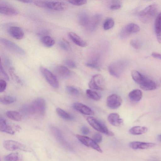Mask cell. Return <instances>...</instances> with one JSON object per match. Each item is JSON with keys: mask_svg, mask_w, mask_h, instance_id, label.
Returning <instances> with one entry per match:
<instances>
[{"mask_svg": "<svg viewBox=\"0 0 161 161\" xmlns=\"http://www.w3.org/2000/svg\"><path fill=\"white\" fill-rule=\"evenodd\" d=\"M34 4L36 6L56 11H64L68 7L67 4L63 2L49 1H35Z\"/></svg>", "mask_w": 161, "mask_h": 161, "instance_id": "obj_1", "label": "cell"}, {"mask_svg": "<svg viewBox=\"0 0 161 161\" xmlns=\"http://www.w3.org/2000/svg\"><path fill=\"white\" fill-rule=\"evenodd\" d=\"M49 129L53 136L62 147L69 151L75 152L74 148L65 140L61 132L58 128L51 125L49 126Z\"/></svg>", "mask_w": 161, "mask_h": 161, "instance_id": "obj_2", "label": "cell"}, {"mask_svg": "<svg viewBox=\"0 0 161 161\" xmlns=\"http://www.w3.org/2000/svg\"><path fill=\"white\" fill-rule=\"evenodd\" d=\"M157 9V5L155 4H152L147 7L139 13L140 20L144 23H149L155 14Z\"/></svg>", "mask_w": 161, "mask_h": 161, "instance_id": "obj_3", "label": "cell"}, {"mask_svg": "<svg viewBox=\"0 0 161 161\" xmlns=\"http://www.w3.org/2000/svg\"><path fill=\"white\" fill-rule=\"evenodd\" d=\"M86 120L90 125L96 130L109 136H113L114 133L109 130L103 121L92 116H89Z\"/></svg>", "mask_w": 161, "mask_h": 161, "instance_id": "obj_4", "label": "cell"}, {"mask_svg": "<svg viewBox=\"0 0 161 161\" xmlns=\"http://www.w3.org/2000/svg\"><path fill=\"white\" fill-rule=\"evenodd\" d=\"M32 114L42 116L44 115L46 110L45 100L41 98L35 99L30 104Z\"/></svg>", "mask_w": 161, "mask_h": 161, "instance_id": "obj_5", "label": "cell"}, {"mask_svg": "<svg viewBox=\"0 0 161 161\" xmlns=\"http://www.w3.org/2000/svg\"><path fill=\"white\" fill-rule=\"evenodd\" d=\"M105 86L104 79L100 74H96L92 78L88 83V86L91 89L103 90Z\"/></svg>", "mask_w": 161, "mask_h": 161, "instance_id": "obj_6", "label": "cell"}, {"mask_svg": "<svg viewBox=\"0 0 161 161\" xmlns=\"http://www.w3.org/2000/svg\"><path fill=\"white\" fill-rule=\"evenodd\" d=\"M4 148L8 151H12L19 149L25 152H30L31 149L25 145L13 140L5 141L3 143Z\"/></svg>", "mask_w": 161, "mask_h": 161, "instance_id": "obj_7", "label": "cell"}, {"mask_svg": "<svg viewBox=\"0 0 161 161\" xmlns=\"http://www.w3.org/2000/svg\"><path fill=\"white\" fill-rule=\"evenodd\" d=\"M40 69L42 74L46 81L52 87L57 88L59 87L58 80L55 76L50 71L43 66H41Z\"/></svg>", "mask_w": 161, "mask_h": 161, "instance_id": "obj_8", "label": "cell"}, {"mask_svg": "<svg viewBox=\"0 0 161 161\" xmlns=\"http://www.w3.org/2000/svg\"><path fill=\"white\" fill-rule=\"evenodd\" d=\"M0 42L8 49L17 54L23 55L25 52L22 48L15 43L4 38H0Z\"/></svg>", "mask_w": 161, "mask_h": 161, "instance_id": "obj_9", "label": "cell"}, {"mask_svg": "<svg viewBox=\"0 0 161 161\" xmlns=\"http://www.w3.org/2000/svg\"><path fill=\"white\" fill-rule=\"evenodd\" d=\"M76 137L80 142L86 146L92 148L100 153L102 152V150L100 147L93 139L88 137L79 135H77Z\"/></svg>", "mask_w": 161, "mask_h": 161, "instance_id": "obj_10", "label": "cell"}, {"mask_svg": "<svg viewBox=\"0 0 161 161\" xmlns=\"http://www.w3.org/2000/svg\"><path fill=\"white\" fill-rule=\"evenodd\" d=\"M122 99L118 95L114 94L109 96L106 99V104L110 108L115 109L121 105Z\"/></svg>", "mask_w": 161, "mask_h": 161, "instance_id": "obj_11", "label": "cell"}, {"mask_svg": "<svg viewBox=\"0 0 161 161\" xmlns=\"http://www.w3.org/2000/svg\"><path fill=\"white\" fill-rule=\"evenodd\" d=\"M140 30V28L137 25L133 23H129L122 30L120 33V36L122 39H125L130 34L138 32Z\"/></svg>", "mask_w": 161, "mask_h": 161, "instance_id": "obj_12", "label": "cell"}, {"mask_svg": "<svg viewBox=\"0 0 161 161\" xmlns=\"http://www.w3.org/2000/svg\"><path fill=\"white\" fill-rule=\"evenodd\" d=\"M124 64L122 61H118L108 67V70L110 75L116 77H119L124 69Z\"/></svg>", "mask_w": 161, "mask_h": 161, "instance_id": "obj_13", "label": "cell"}, {"mask_svg": "<svg viewBox=\"0 0 161 161\" xmlns=\"http://www.w3.org/2000/svg\"><path fill=\"white\" fill-rule=\"evenodd\" d=\"M8 32L12 37L18 40L22 39L25 35L22 29L17 26L9 27L8 29Z\"/></svg>", "mask_w": 161, "mask_h": 161, "instance_id": "obj_14", "label": "cell"}, {"mask_svg": "<svg viewBox=\"0 0 161 161\" xmlns=\"http://www.w3.org/2000/svg\"><path fill=\"white\" fill-rule=\"evenodd\" d=\"M73 107L76 111L81 113L87 115H93L94 111L89 107L82 103L76 102L73 105Z\"/></svg>", "mask_w": 161, "mask_h": 161, "instance_id": "obj_15", "label": "cell"}, {"mask_svg": "<svg viewBox=\"0 0 161 161\" xmlns=\"http://www.w3.org/2000/svg\"><path fill=\"white\" fill-rule=\"evenodd\" d=\"M156 144L154 143L133 141L130 142L129 146L130 148L135 149H147L153 147Z\"/></svg>", "mask_w": 161, "mask_h": 161, "instance_id": "obj_16", "label": "cell"}, {"mask_svg": "<svg viewBox=\"0 0 161 161\" xmlns=\"http://www.w3.org/2000/svg\"><path fill=\"white\" fill-rule=\"evenodd\" d=\"M56 74L60 77L66 79L70 76L71 73L69 70L65 66L60 65L56 66L54 69Z\"/></svg>", "mask_w": 161, "mask_h": 161, "instance_id": "obj_17", "label": "cell"}, {"mask_svg": "<svg viewBox=\"0 0 161 161\" xmlns=\"http://www.w3.org/2000/svg\"><path fill=\"white\" fill-rule=\"evenodd\" d=\"M108 120L112 125L119 126L122 125L123 122V119L120 118L119 115L117 113H112L108 117Z\"/></svg>", "mask_w": 161, "mask_h": 161, "instance_id": "obj_18", "label": "cell"}, {"mask_svg": "<svg viewBox=\"0 0 161 161\" xmlns=\"http://www.w3.org/2000/svg\"><path fill=\"white\" fill-rule=\"evenodd\" d=\"M68 35L70 39L76 45L82 47L87 46L86 42L75 33L69 32L68 33Z\"/></svg>", "mask_w": 161, "mask_h": 161, "instance_id": "obj_19", "label": "cell"}, {"mask_svg": "<svg viewBox=\"0 0 161 161\" xmlns=\"http://www.w3.org/2000/svg\"><path fill=\"white\" fill-rule=\"evenodd\" d=\"M0 13L8 16H14L18 14V12L14 8L5 4H0Z\"/></svg>", "mask_w": 161, "mask_h": 161, "instance_id": "obj_20", "label": "cell"}, {"mask_svg": "<svg viewBox=\"0 0 161 161\" xmlns=\"http://www.w3.org/2000/svg\"><path fill=\"white\" fill-rule=\"evenodd\" d=\"M101 18V15L100 14L95 15L92 18L90 19L88 24L86 27L90 31H94L99 25Z\"/></svg>", "mask_w": 161, "mask_h": 161, "instance_id": "obj_21", "label": "cell"}, {"mask_svg": "<svg viewBox=\"0 0 161 161\" xmlns=\"http://www.w3.org/2000/svg\"><path fill=\"white\" fill-rule=\"evenodd\" d=\"M155 30L157 40L161 43V12L157 16L155 23Z\"/></svg>", "mask_w": 161, "mask_h": 161, "instance_id": "obj_22", "label": "cell"}, {"mask_svg": "<svg viewBox=\"0 0 161 161\" xmlns=\"http://www.w3.org/2000/svg\"><path fill=\"white\" fill-rule=\"evenodd\" d=\"M140 87L145 91H149L156 88V84L152 80L146 77L143 82L140 85Z\"/></svg>", "mask_w": 161, "mask_h": 161, "instance_id": "obj_23", "label": "cell"}, {"mask_svg": "<svg viewBox=\"0 0 161 161\" xmlns=\"http://www.w3.org/2000/svg\"><path fill=\"white\" fill-rule=\"evenodd\" d=\"M0 130L1 131L13 135L15 131L12 127L7 124L6 120L3 118L0 119Z\"/></svg>", "mask_w": 161, "mask_h": 161, "instance_id": "obj_24", "label": "cell"}, {"mask_svg": "<svg viewBox=\"0 0 161 161\" xmlns=\"http://www.w3.org/2000/svg\"><path fill=\"white\" fill-rule=\"evenodd\" d=\"M131 75L134 80L140 85L142 84L146 77L138 71L135 70L131 71Z\"/></svg>", "mask_w": 161, "mask_h": 161, "instance_id": "obj_25", "label": "cell"}, {"mask_svg": "<svg viewBox=\"0 0 161 161\" xmlns=\"http://www.w3.org/2000/svg\"><path fill=\"white\" fill-rule=\"evenodd\" d=\"M142 93L139 89H135L131 91L128 95L130 99L134 102H139L142 97Z\"/></svg>", "mask_w": 161, "mask_h": 161, "instance_id": "obj_26", "label": "cell"}, {"mask_svg": "<svg viewBox=\"0 0 161 161\" xmlns=\"http://www.w3.org/2000/svg\"><path fill=\"white\" fill-rule=\"evenodd\" d=\"M148 130L147 128L144 126H135L129 130L130 134L133 135H139L146 133Z\"/></svg>", "mask_w": 161, "mask_h": 161, "instance_id": "obj_27", "label": "cell"}, {"mask_svg": "<svg viewBox=\"0 0 161 161\" xmlns=\"http://www.w3.org/2000/svg\"><path fill=\"white\" fill-rule=\"evenodd\" d=\"M41 41L44 45L48 47H52L55 43V40L49 35L42 37Z\"/></svg>", "mask_w": 161, "mask_h": 161, "instance_id": "obj_28", "label": "cell"}, {"mask_svg": "<svg viewBox=\"0 0 161 161\" xmlns=\"http://www.w3.org/2000/svg\"><path fill=\"white\" fill-rule=\"evenodd\" d=\"M7 116L9 119L16 121H20L22 119V117L20 113L14 111H9L6 112Z\"/></svg>", "mask_w": 161, "mask_h": 161, "instance_id": "obj_29", "label": "cell"}, {"mask_svg": "<svg viewBox=\"0 0 161 161\" xmlns=\"http://www.w3.org/2000/svg\"><path fill=\"white\" fill-rule=\"evenodd\" d=\"M90 18L88 15L86 13H80L78 17L79 24L82 26L86 27L88 24Z\"/></svg>", "mask_w": 161, "mask_h": 161, "instance_id": "obj_30", "label": "cell"}, {"mask_svg": "<svg viewBox=\"0 0 161 161\" xmlns=\"http://www.w3.org/2000/svg\"><path fill=\"white\" fill-rule=\"evenodd\" d=\"M56 111L57 114L63 119L68 120H71L73 119L72 116L60 108H57L56 109Z\"/></svg>", "mask_w": 161, "mask_h": 161, "instance_id": "obj_31", "label": "cell"}, {"mask_svg": "<svg viewBox=\"0 0 161 161\" xmlns=\"http://www.w3.org/2000/svg\"><path fill=\"white\" fill-rule=\"evenodd\" d=\"M86 93L89 98L94 100L98 101L101 98V96L99 93L91 89L87 90Z\"/></svg>", "mask_w": 161, "mask_h": 161, "instance_id": "obj_32", "label": "cell"}, {"mask_svg": "<svg viewBox=\"0 0 161 161\" xmlns=\"http://www.w3.org/2000/svg\"><path fill=\"white\" fill-rule=\"evenodd\" d=\"M15 97L10 96H5L0 98L1 103L4 104H8L14 103L16 101Z\"/></svg>", "mask_w": 161, "mask_h": 161, "instance_id": "obj_33", "label": "cell"}, {"mask_svg": "<svg viewBox=\"0 0 161 161\" xmlns=\"http://www.w3.org/2000/svg\"><path fill=\"white\" fill-rule=\"evenodd\" d=\"M66 90L68 94L72 96H77L79 94V90L71 86H67L66 87Z\"/></svg>", "mask_w": 161, "mask_h": 161, "instance_id": "obj_34", "label": "cell"}, {"mask_svg": "<svg viewBox=\"0 0 161 161\" xmlns=\"http://www.w3.org/2000/svg\"><path fill=\"white\" fill-rule=\"evenodd\" d=\"M20 111L24 115L32 114L30 104L22 106L20 108Z\"/></svg>", "mask_w": 161, "mask_h": 161, "instance_id": "obj_35", "label": "cell"}, {"mask_svg": "<svg viewBox=\"0 0 161 161\" xmlns=\"http://www.w3.org/2000/svg\"><path fill=\"white\" fill-rule=\"evenodd\" d=\"M114 24V21L113 19L109 18L107 19L103 24L104 29L107 30L110 29L113 27Z\"/></svg>", "mask_w": 161, "mask_h": 161, "instance_id": "obj_36", "label": "cell"}, {"mask_svg": "<svg viewBox=\"0 0 161 161\" xmlns=\"http://www.w3.org/2000/svg\"><path fill=\"white\" fill-rule=\"evenodd\" d=\"M9 72L12 79L18 84H22L20 79L15 73V70L14 68L12 67L10 68L9 69Z\"/></svg>", "mask_w": 161, "mask_h": 161, "instance_id": "obj_37", "label": "cell"}, {"mask_svg": "<svg viewBox=\"0 0 161 161\" xmlns=\"http://www.w3.org/2000/svg\"><path fill=\"white\" fill-rule=\"evenodd\" d=\"M4 159L5 161H18L19 157L17 154L12 153L5 156Z\"/></svg>", "mask_w": 161, "mask_h": 161, "instance_id": "obj_38", "label": "cell"}, {"mask_svg": "<svg viewBox=\"0 0 161 161\" xmlns=\"http://www.w3.org/2000/svg\"><path fill=\"white\" fill-rule=\"evenodd\" d=\"M58 44L60 48L63 50L65 51L69 50V43L65 39H63V41H59L58 42Z\"/></svg>", "mask_w": 161, "mask_h": 161, "instance_id": "obj_39", "label": "cell"}, {"mask_svg": "<svg viewBox=\"0 0 161 161\" xmlns=\"http://www.w3.org/2000/svg\"><path fill=\"white\" fill-rule=\"evenodd\" d=\"M97 60H94L86 63V66L97 69L99 70L100 67Z\"/></svg>", "mask_w": 161, "mask_h": 161, "instance_id": "obj_40", "label": "cell"}, {"mask_svg": "<svg viewBox=\"0 0 161 161\" xmlns=\"http://www.w3.org/2000/svg\"><path fill=\"white\" fill-rule=\"evenodd\" d=\"M130 43L131 46L136 49H139L141 47V42L137 39H132L130 41Z\"/></svg>", "mask_w": 161, "mask_h": 161, "instance_id": "obj_41", "label": "cell"}, {"mask_svg": "<svg viewBox=\"0 0 161 161\" xmlns=\"http://www.w3.org/2000/svg\"><path fill=\"white\" fill-rule=\"evenodd\" d=\"M121 7V5L119 1L114 0L112 1L110 8L111 10H115L119 9Z\"/></svg>", "mask_w": 161, "mask_h": 161, "instance_id": "obj_42", "label": "cell"}, {"mask_svg": "<svg viewBox=\"0 0 161 161\" xmlns=\"http://www.w3.org/2000/svg\"><path fill=\"white\" fill-rule=\"evenodd\" d=\"M68 2L72 5L78 6L85 4L87 3V1L86 0H69Z\"/></svg>", "mask_w": 161, "mask_h": 161, "instance_id": "obj_43", "label": "cell"}, {"mask_svg": "<svg viewBox=\"0 0 161 161\" xmlns=\"http://www.w3.org/2000/svg\"><path fill=\"white\" fill-rule=\"evenodd\" d=\"M50 33V31L49 30L45 28L40 29L37 31L36 32L37 34L39 36H42L49 35Z\"/></svg>", "mask_w": 161, "mask_h": 161, "instance_id": "obj_44", "label": "cell"}, {"mask_svg": "<svg viewBox=\"0 0 161 161\" xmlns=\"http://www.w3.org/2000/svg\"><path fill=\"white\" fill-rule=\"evenodd\" d=\"M66 64L71 68H75L76 65L75 62L73 60L70 59H67L65 60Z\"/></svg>", "mask_w": 161, "mask_h": 161, "instance_id": "obj_45", "label": "cell"}, {"mask_svg": "<svg viewBox=\"0 0 161 161\" xmlns=\"http://www.w3.org/2000/svg\"><path fill=\"white\" fill-rule=\"evenodd\" d=\"M97 144L100 143L102 140V137L101 135L98 133L94 135L92 139Z\"/></svg>", "mask_w": 161, "mask_h": 161, "instance_id": "obj_46", "label": "cell"}, {"mask_svg": "<svg viewBox=\"0 0 161 161\" xmlns=\"http://www.w3.org/2000/svg\"><path fill=\"white\" fill-rule=\"evenodd\" d=\"M0 71L1 74L3 76V77L7 80H9V76L7 73L6 72L3 67L2 66L1 63L0 64Z\"/></svg>", "mask_w": 161, "mask_h": 161, "instance_id": "obj_47", "label": "cell"}, {"mask_svg": "<svg viewBox=\"0 0 161 161\" xmlns=\"http://www.w3.org/2000/svg\"><path fill=\"white\" fill-rule=\"evenodd\" d=\"M7 86V83L6 82L3 80H0V92H3L5 90Z\"/></svg>", "mask_w": 161, "mask_h": 161, "instance_id": "obj_48", "label": "cell"}, {"mask_svg": "<svg viewBox=\"0 0 161 161\" xmlns=\"http://www.w3.org/2000/svg\"><path fill=\"white\" fill-rule=\"evenodd\" d=\"M80 130L81 133L85 135L88 134L90 132L89 129L86 126H82L80 129Z\"/></svg>", "mask_w": 161, "mask_h": 161, "instance_id": "obj_49", "label": "cell"}, {"mask_svg": "<svg viewBox=\"0 0 161 161\" xmlns=\"http://www.w3.org/2000/svg\"><path fill=\"white\" fill-rule=\"evenodd\" d=\"M3 61L4 64L6 67L10 68V66L11 65V61L10 59L7 56H5L4 57Z\"/></svg>", "mask_w": 161, "mask_h": 161, "instance_id": "obj_50", "label": "cell"}, {"mask_svg": "<svg viewBox=\"0 0 161 161\" xmlns=\"http://www.w3.org/2000/svg\"><path fill=\"white\" fill-rule=\"evenodd\" d=\"M151 55L154 58L161 60V54L154 52L152 53Z\"/></svg>", "mask_w": 161, "mask_h": 161, "instance_id": "obj_51", "label": "cell"}, {"mask_svg": "<svg viewBox=\"0 0 161 161\" xmlns=\"http://www.w3.org/2000/svg\"><path fill=\"white\" fill-rule=\"evenodd\" d=\"M19 1L25 3H30L33 2V1L29 0L20 1Z\"/></svg>", "mask_w": 161, "mask_h": 161, "instance_id": "obj_52", "label": "cell"}, {"mask_svg": "<svg viewBox=\"0 0 161 161\" xmlns=\"http://www.w3.org/2000/svg\"><path fill=\"white\" fill-rule=\"evenodd\" d=\"M147 161H160L159 160H157L156 159H150L149 160H148Z\"/></svg>", "mask_w": 161, "mask_h": 161, "instance_id": "obj_53", "label": "cell"}, {"mask_svg": "<svg viewBox=\"0 0 161 161\" xmlns=\"http://www.w3.org/2000/svg\"><path fill=\"white\" fill-rule=\"evenodd\" d=\"M158 139L159 141L161 142V134L158 136Z\"/></svg>", "mask_w": 161, "mask_h": 161, "instance_id": "obj_54", "label": "cell"}]
</instances>
